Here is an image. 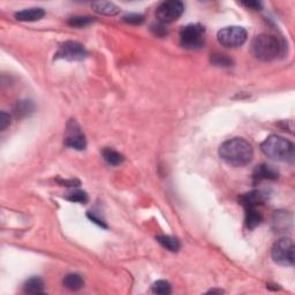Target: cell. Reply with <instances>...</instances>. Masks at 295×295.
<instances>
[{
	"mask_svg": "<svg viewBox=\"0 0 295 295\" xmlns=\"http://www.w3.org/2000/svg\"><path fill=\"white\" fill-rule=\"evenodd\" d=\"M152 292L159 295H168L172 292L171 284L166 280H157L152 284Z\"/></svg>",
	"mask_w": 295,
	"mask_h": 295,
	"instance_id": "cell-20",
	"label": "cell"
},
{
	"mask_svg": "<svg viewBox=\"0 0 295 295\" xmlns=\"http://www.w3.org/2000/svg\"><path fill=\"white\" fill-rule=\"evenodd\" d=\"M205 28L200 23H191L180 31V44L185 49L198 50L204 45Z\"/></svg>",
	"mask_w": 295,
	"mask_h": 295,
	"instance_id": "cell-4",
	"label": "cell"
},
{
	"mask_svg": "<svg viewBox=\"0 0 295 295\" xmlns=\"http://www.w3.org/2000/svg\"><path fill=\"white\" fill-rule=\"evenodd\" d=\"M242 5L247 6V7L254 8V9H261V7H262L261 2H258V1H247V2H242Z\"/></svg>",
	"mask_w": 295,
	"mask_h": 295,
	"instance_id": "cell-28",
	"label": "cell"
},
{
	"mask_svg": "<svg viewBox=\"0 0 295 295\" xmlns=\"http://www.w3.org/2000/svg\"><path fill=\"white\" fill-rule=\"evenodd\" d=\"M284 49L283 42L277 36L261 34L255 37L251 45V51L255 58L261 61H272L281 54Z\"/></svg>",
	"mask_w": 295,
	"mask_h": 295,
	"instance_id": "cell-3",
	"label": "cell"
},
{
	"mask_svg": "<svg viewBox=\"0 0 295 295\" xmlns=\"http://www.w3.org/2000/svg\"><path fill=\"white\" fill-rule=\"evenodd\" d=\"M151 29H152V31H154L156 35L161 36H161H164L165 34H166V30H165L163 23H161V22H158L157 25L152 26Z\"/></svg>",
	"mask_w": 295,
	"mask_h": 295,
	"instance_id": "cell-26",
	"label": "cell"
},
{
	"mask_svg": "<svg viewBox=\"0 0 295 295\" xmlns=\"http://www.w3.org/2000/svg\"><path fill=\"white\" fill-rule=\"evenodd\" d=\"M34 111V104L30 101H20L14 106V114L18 118H25Z\"/></svg>",
	"mask_w": 295,
	"mask_h": 295,
	"instance_id": "cell-19",
	"label": "cell"
},
{
	"mask_svg": "<svg viewBox=\"0 0 295 295\" xmlns=\"http://www.w3.org/2000/svg\"><path fill=\"white\" fill-rule=\"evenodd\" d=\"M64 286L67 288L69 291H79L83 287L84 285V280L80 274L78 273H68L67 276H65L64 278Z\"/></svg>",
	"mask_w": 295,
	"mask_h": 295,
	"instance_id": "cell-16",
	"label": "cell"
},
{
	"mask_svg": "<svg viewBox=\"0 0 295 295\" xmlns=\"http://www.w3.org/2000/svg\"><path fill=\"white\" fill-rule=\"evenodd\" d=\"M45 12L43 8H28L15 13V19L23 22H34L44 18Z\"/></svg>",
	"mask_w": 295,
	"mask_h": 295,
	"instance_id": "cell-12",
	"label": "cell"
},
{
	"mask_svg": "<svg viewBox=\"0 0 295 295\" xmlns=\"http://www.w3.org/2000/svg\"><path fill=\"white\" fill-rule=\"evenodd\" d=\"M23 292L26 294H43L45 293L44 281L39 277H31L23 285Z\"/></svg>",
	"mask_w": 295,
	"mask_h": 295,
	"instance_id": "cell-13",
	"label": "cell"
},
{
	"mask_svg": "<svg viewBox=\"0 0 295 295\" xmlns=\"http://www.w3.org/2000/svg\"><path fill=\"white\" fill-rule=\"evenodd\" d=\"M156 240H157L164 248H166V249L170 251H173V253L180 249V242H179L177 238L170 237V235H158V237L156 238Z\"/></svg>",
	"mask_w": 295,
	"mask_h": 295,
	"instance_id": "cell-18",
	"label": "cell"
},
{
	"mask_svg": "<svg viewBox=\"0 0 295 295\" xmlns=\"http://www.w3.org/2000/svg\"><path fill=\"white\" fill-rule=\"evenodd\" d=\"M211 61L216 66H224V67H228L232 65V59L225 54H214L211 57Z\"/></svg>",
	"mask_w": 295,
	"mask_h": 295,
	"instance_id": "cell-23",
	"label": "cell"
},
{
	"mask_svg": "<svg viewBox=\"0 0 295 295\" xmlns=\"http://www.w3.org/2000/svg\"><path fill=\"white\" fill-rule=\"evenodd\" d=\"M88 57V52L82 44L78 42L68 41L65 42L58 52L55 53L57 59H65L68 61H81Z\"/></svg>",
	"mask_w": 295,
	"mask_h": 295,
	"instance_id": "cell-8",
	"label": "cell"
},
{
	"mask_svg": "<svg viewBox=\"0 0 295 295\" xmlns=\"http://www.w3.org/2000/svg\"><path fill=\"white\" fill-rule=\"evenodd\" d=\"M219 156L225 163L234 167L246 166L253 161L254 149L249 142L241 137L225 141L219 148Z\"/></svg>",
	"mask_w": 295,
	"mask_h": 295,
	"instance_id": "cell-1",
	"label": "cell"
},
{
	"mask_svg": "<svg viewBox=\"0 0 295 295\" xmlns=\"http://www.w3.org/2000/svg\"><path fill=\"white\" fill-rule=\"evenodd\" d=\"M92 8L95 9V12L99 13V14L104 15H115L120 12V8L113 2L110 1H96L92 2Z\"/></svg>",
	"mask_w": 295,
	"mask_h": 295,
	"instance_id": "cell-14",
	"label": "cell"
},
{
	"mask_svg": "<svg viewBox=\"0 0 295 295\" xmlns=\"http://www.w3.org/2000/svg\"><path fill=\"white\" fill-rule=\"evenodd\" d=\"M8 125H9V115L7 113H5V112H1V113H0V129H1V131H5Z\"/></svg>",
	"mask_w": 295,
	"mask_h": 295,
	"instance_id": "cell-25",
	"label": "cell"
},
{
	"mask_svg": "<svg viewBox=\"0 0 295 295\" xmlns=\"http://www.w3.org/2000/svg\"><path fill=\"white\" fill-rule=\"evenodd\" d=\"M263 154L270 159L283 163H293L295 152L294 144L285 137L271 135L261 144Z\"/></svg>",
	"mask_w": 295,
	"mask_h": 295,
	"instance_id": "cell-2",
	"label": "cell"
},
{
	"mask_svg": "<svg viewBox=\"0 0 295 295\" xmlns=\"http://www.w3.org/2000/svg\"><path fill=\"white\" fill-rule=\"evenodd\" d=\"M68 201L74 202V203H85L88 201V195L85 191L82 190H74L68 193L67 196H66Z\"/></svg>",
	"mask_w": 295,
	"mask_h": 295,
	"instance_id": "cell-22",
	"label": "cell"
},
{
	"mask_svg": "<svg viewBox=\"0 0 295 295\" xmlns=\"http://www.w3.org/2000/svg\"><path fill=\"white\" fill-rule=\"evenodd\" d=\"M217 39L225 48H239L247 41V31L242 27H226L218 31Z\"/></svg>",
	"mask_w": 295,
	"mask_h": 295,
	"instance_id": "cell-6",
	"label": "cell"
},
{
	"mask_svg": "<svg viewBox=\"0 0 295 295\" xmlns=\"http://www.w3.org/2000/svg\"><path fill=\"white\" fill-rule=\"evenodd\" d=\"M271 256L277 264L283 267H293L294 264V242L290 238H281L273 244Z\"/></svg>",
	"mask_w": 295,
	"mask_h": 295,
	"instance_id": "cell-5",
	"label": "cell"
},
{
	"mask_svg": "<svg viewBox=\"0 0 295 295\" xmlns=\"http://www.w3.org/2000/svg\"><path fill=\"white\" fill-rule=\"evenodd\" d=\"M92 21L94 20L90 16H74V18L68 20V25L74 27V28H82V27L90 25Z\"/></svg>",
	"mask_w": 295,
	"mask_h": 295,
	"instance_id": "cell-21",
	"label": "cell"
},
{
	"mask_svg": "<svg viewBox=\"0 0 295 295\" xmlns=\"http://www.w3.org/2000/svg\"><path fill=\"white\" fill-rule=\"evenodd\" d=\"M185 12V5L180 0H168L161 2L156 11V16L161 23H171L180 18Z\"/></svg>",
	"mask_w": 295,
	"mask_h": 295,
	"instance_id": "cell-7",
	"label": "cell"
},
{
	"mask_svg": "<svg viewBox=\"0 0 295 295\" xmlns=\"http://www.w3.org/2000/svg\"><path fill=\"white\" fill-rule=\"evenodd\" d=\"M65 144L75 150H84L87 147L84 134L75 120H71L67 124V134L65 137Z\"/></svg>",
	"mask_w": 295,
	"mask_h": 295,
	"instance_id": "cell-9",
	"label": "cell"
},
{
	"mask_svg": "<svg viewBox=\"0 0 295 295\" xmlns=\"http://www.w3.org/2000/svg\"><path fill=\"white\" fill-rule=\"evenodd\" d=\"M88 217H89V218H90V219H91L92 221H95V223H96V224H98V225H99V226H102V227H105V228H106V227H107V226H106V225H105V223H104V220H103V219H101V218H98L97 216H96V215L94 214V212H89V214H88Z\"/></svg>",
	"mask_w": 295,
	"mask_h": 295,
	"instance_id": "cell-27",
	"label": "cell"
},
{
	"mask_svg": "<svg viewBox=\"0 0 295 295\" xmlns=\"http://www.w3.org/2000/svg\"><path fill=\"white\" fill-rule=\"evenodd\" d=\"M276 179H278V172L267 164L258 165L253 172L254 184L262 180H276Z\"/></svg>",
	"mask_w": 295,
	"mask_h": 295,
	"instance_id": "cell-11",
	"label": "cell"
},
{
	"mask_svg": "<svg viewBox=\"0 0 295 295\" xmlns=\"http://www.w3.org/2000/svg\"><path fill=\"white\" fill-rule=\"evenodd\" d=\"M102 155H103V158H104V161H106V163L110 164V165H113V166L120 165L122 161H125L124 156H122L121 154H119L118 151H115L111 148L104 149L102 152Z\"/></svg>",
	"mask_w": 295,
	"mask_h": 295,
	"instance_id": "cell-17",
	"label": "cell"
},
{
	"mask_svg": "<svg viewBox=\"0 0 295 295\" xmlns=\"http://www.w3.org/2000/svg\"><path fill=\"white\" fill-rule=\"evenodd\" d=\"M124 21L129 25H141L144 22V16L142 14H137V13H131V14L125 15Z\"/></svg>",
	"mask_w": 295,
	"mask_h": 295,
	"instance_id": "cell-24",
	"label": "cell"
},
{
	"mask_svg": "<svg viewBox=\"0 0 295 295\" xmlns=\"http://www.w3.org/2000/svg\"><path fill=\"white\" fill-rule=\"evenodd\" d=\"M265 201H267V194L261 190L249 191L240 197L241 204L244 208H258L260 205L264 204Z\"/></svg>",
	"mask_w": 295,
	"mask_h": 295,
	"instance_id": "cell-10",
	"label": "cell"
},
{
	"mask_svg": "<svg viewBox=\"0 0 295 295\" xmlns=\"http://www.w3.org/2000/svg\"><path fill=\"white\" fill-rule=\"evenodd\" d=\"M246 211V225L248 228L253 230L262 223V214L257 208H244Z\"/></svg>",
	"mask_w": 295,
	"mask_h": 295,
	"instance_id": "cell-15",
	"label": "cell"
}]
</instances>
